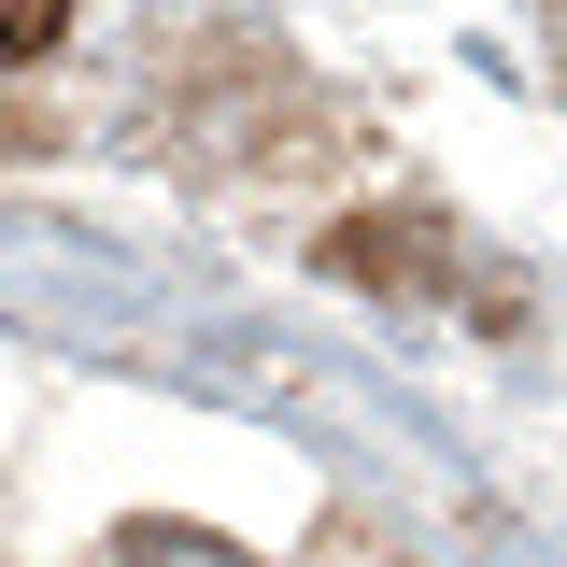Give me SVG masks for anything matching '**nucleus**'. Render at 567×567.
<instances>
[{"label": "nucleus", "mask_w": 567, "mask_h": 567, "mask_svg": "<svg viewBox=\"0 0 567 567\" xmlns=\"http://www.w3.org/2000/svg\"><path fill=\"white\" fill-rule=\"evenodd\" d=\"M58 43V14H0V58H43Z\"/></svg>", "instance_id": "obj_3"}, {"label": "nucleus", "mask_w": 567, "mask_h": 567, "mask_svg": "<svg viewBox=\"0 0 567 567\" xmlns=\"http://www.w3.org/2000/svg\"><path fill=\"white\" fill-rule=\"evenodd\" d=\"M114 567H256V554H241V539H213V525H128Z\"/></svg>", "instance_id": "obj_2"}, {"label": "nucleus", "mask_w": 567, "mask_h": 567, "mask_svg": "<svg viewBox=\"0 0 567 567\" xmlns=\"http://www.w3.org/2000/svg\"><path fill=\"white\" fill-rule=\"evenodd\" d=\"M327 270H354V284H425V270H440V241H425L412 213H354L341 241H327Z\"/></svg>", "instance_id": "obj_1"}]
</instances>
